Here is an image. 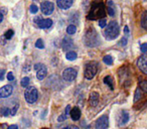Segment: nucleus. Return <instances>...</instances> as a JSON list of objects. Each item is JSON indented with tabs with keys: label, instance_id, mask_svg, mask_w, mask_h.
Here are the masks:
<instances>
[{
	"label": "nucleus",
	"instance_id": "f257e3e1",
	"mask_svg": "<svg viewBox=\"0 0 147 129\" xmlns=\"http://www.w3.org/2000/svg\"><path fill=\"white\" fill-rule=\"evenodd\" d=\"M105 16H106V8H105L103 1H101V0L94 1L92 3L90 12H89L87 18L89 20H96V19L104 18Z\"/></svg>",
	"mask_w": 147,
	"mask_h": 129
},
{
	"label": "nucleus",
	"instance_id": "f03ea898",
	"mask_svg": "<svg viewBox=\"0 0 147 129\" xmlns=\"http://www.w3.org/2000/svg\"><path fill=\"white\" fill-rule=\"evenodd\" d=\"M84 43H86L88 47H96L100 43L99 41V35L97 31L94 28H89L85 33L84 37Z\"/></svg>",
	"mask_w": 147,
	"mask_h": 129
},
{
	"label": "nucleus",
	"instance_id": "7ed1b4c3",
	"mask_svg": "<svg viewBox=\"0 0 147 129\" xmlns=\"http://www.w3.org/2000/svg\"><path fill=\"white\" fill-rule=\"evenodd\" d=\"M119 32H120V27H119L118 22L110 21L105 30V36L108 39H115L119 35Z\"/></svg>",
	"mask_w": 147,
	"mask_h": 129
},
{
	"label": "nucleus",
	"instance_id": "20e7f679",
	"mask_svg": "<svg viewBox=\"0 0 147 129\" xmlns=\"http://www.w3.org/2000/svg\"><path fill=\"white\" fill-rule=\"evenodd\" d=\"M97 71H98V63L96 61L87 63L86 67H85V78L87 80H92L96 76Z\"/></svg>",
	"mask_w": 147,
	"mask_h": 129
},
{
	"label": "nucleus",
	"instance_id": "39448f33",
	"mask_svg": "<svg viewBox=\"0 0 147 129\" xmlns=\"http://www.w3.org/2000/svg\"><path fill=\"white\" fill-rule=\"evenodd\" d=\"M38 92L35 87H26V90L24 92V98L28 104H33L36 102Z\"/></svg>",
	"mask_w": 147,
	"mask_h": 129
},
{
	"label": "nucleus",
	"instance_id": "423d86ee",
	"mask_svg": "<svg viewBox=\"0 0 147 129\" xmlns=\"http://www.w3.org/2000/svg\"><path fill=\"white\" fill-rule=\"evenodd\" d=\"M34 70L36 71V78L38 80H43L47 75V69L45 65L42 63H35L34 65Z\"/></svg>",
	"mask_w": 147,
	"mask_h": 129
},
{
	"label": "nucleus",
	"instance_id": "0eeeda50",
	"mask_svg": "<svg viewBox=\"0 0 147 129\" xmlns=\"http://www.w3.org/2000/svg\"><path fill=\"white\" fill-rule=\"evenodd\" d=\"M77 78V71L73 68H67L63 72V79L67 82H73Z\"/></svg>",
	"mask_w": 147,
	"mask_h": 129
},
{
	"label": "nucleus",
	"instance_id": "6e6552de",
	"mask_svg": "<svg viewBox=\"0 0 147 129\" xmlns=\"http://www.w3.org/2000/svg\"><path fill=\"white\" fill-rule=\"evenodd\" d=\"M34 22L37 24V26L39 28H42V29H45V28H49V27L53 25V20L49 18H47V19H43L41 18L40 16H37L34 18Z\"/></svg>",
	"mask_w": 147,
	"mask_h": 129
},
{
	"label": "nucleus",
	"instance_id": "1a4fd4ad",
	"mask_svg": "<svg viewBox=\"0 0 147 129\" xmlns=\"http://www.w3.org/2000/svg\"><path fill=\"white\" fill-rule=\"evenodd\" d=\"M40 10L45 15H51L55 10V4L51 1H45L40 4Z\"/></svg>",
	"mask_w": 147,
	"mask_h": 129
},
{
	"label": "nucleus",
	"instance_id": "9d476101",
	"mask_svg": "<svg viewBox=\"0 0 147 129\" xmlns=\"http://www.w3.org/2000/svg\"><path fill=\"white\" fill-rule=\"evenodd\" d=\"M137 66L143 74L147 75V53H145L137 59Z\"/></svg>",
	"mask_w": 147,
	"mask_h": 129
},
{
	"label": "nucleus",
	"instance_id": "9b49d317",
	"mask_svg": "<svg viewBox=\"0 0 147 129\" xmlns=\"http://www.w3.org/2000/svg\"><path fill=\"white\" fill-rule=\"evenodd\" d=\"M109 126V118L107 115H103L101 116L98 120L96 121V124H95V127L97 129H106L108 128Z\"/></svg>",
	"mask_w": 147,
	"mask_h": 129
},
{
	"label": "nucleus",
	"instance_id": "f8f14e48",
	"mask_svg": "<svg viewBox=\"0 0 147 129\" xmlns=\"http://www.w3.org/2000/svg\"><path fill=\"white\" fill-rule=\"evenodd\" d=\"M13 92V87L11 85H5L0 88V98H7Z\"/></svg>",
	"mask_w": 147,
	"mask_h": 129
},
{
	"label": "nucleus",
	"instance_id": "ddd939ff",
	"mask_svg": "<svg viewBox=\"0 0 147 129\" xmlns=\"http://www.w3.org/2000/svg\"><path fill=\"white\" fill-rule=\"evenodd\" d=\"M74 0H57V4L59 6V8L61 9H69V7L73 5Z\"/></svg>",
	"mask_w": 147,
	"mask_h": 129
},
{
	"label": "nucleus",
	"instance_id": "4468645a",
	"mask_svg": "<svg viewBox=\"0 0 147 129\" xmlns=\"http://www.w3.org/2000/svg\"><path fill=\"white\" fill-rule=\"evenodd\" d=\"M69 115H71V118L74 121H78L81 118V110L78 107H75V108L71 109L69 111Z\"/></svg>",
	"mask_w": 147,
	"mask_h": 129
},
{
	"label": "nucleus",
	"instance_id": "2eb2a0df",
	"mask_svg": "<svg viewBox=\"0 0 147 129\" xmlns=\"http://www.w3.org/2000/svg\"><path fill=\"white\" fill-rule=\"evenodd\" d=\"M90 105L93 107H96L99 103V94L97 92H92L90 94V99H89Z\"/></svg>",
	"mask_w": 147,
	"mask_h": 129
},
{
	"label": "nucleus",
	"instance_id": "dca6fc26",
	"mask_svg": "<svg viewBox=\"0 0 147 129\" xmlns=\"http://www.w3.org/2000/svg\"><path fill=\"white\" fill-rule=\"evenodd\" d=\"M61 47H63V49H73L74 47V43H73V39L69 38V37H63V43H61Z\"/></svg>",
	"mask_w": 147,
	"mask_h": 129
},
{
	"label": "nucleus",
	"instance_id": "f3484780",
	"mask_svg": "<svg viewBox=\"0 0 147 129\" xmlns=\"http://www.w3.org/2000/svg\"><path fill=\"white\" fill-rule=\"evenodd\" d=\"M129 121V114L128 112L124 111V112H121L120 116H119V125L122 126V125H125L127 122Z\"/></svg>",
	"mask_w": 147,
	"mask_h": 129
},
{
	"label": "nucleus",
	"instance_id": "a211bd4d",
	"mask_svg": "<svg viewBox=\"0 0 147 129\" xmlns=\"http://www.w3.org/2000/svg\"><path fill=\"white\" fill-rule=\"evenodd\" d=\"M104 83L106 85H108L109 88L111 89V90H114V81H113V78L111 76H106L104 78Z\"/></svg>",
	"mask_w": 147,
	"mask_h": 129
},
{
	"label": "nucleus",
	"instance_id": "6ab92c4d",
	"mask_svg": "<svg viewBox=\"0 0 147 129\" xmlns=\"http://www.w3.org/2000/svg\"><path fill=\"white\" fill-rule=\"evenodd\" d=\"M108 14L110 15V16H114L115 13H116V10H115L114 8V3H113V1H111V0H109L108 1Z\"/></svg>",
	"mask_w": 147,
	"mask_h": 129
},
{
	"label": "nucleus",
	"instance_id": "aec40b11",
	"mask_svg": "<svg viewBox=\"0 0 147 129\" xmlns=\"http://www.w3.org/2000/svg\"><path fill=\"white\" fill-rule=\"evenodd\" d=\"M147 11H144L141 15V26L147 29Z\"/></svg>",
	"mask_w": 147,
	"mask_h": 129
},
{
	"label": "nucleus",
	"instance_id": "412c9836",
	"mask_svg": "<svg viewBox=\"0 0 147 129\" xmlns=\"http://www.w3.org/2000/svg\"><path fill=\"white\" fill-rule=\"evenodd\" d=\"M65 57H67V59H69V61H75V59H77V53H75V51H69V53H67V55H65Z\"/></svg>",
	"mask_w": 147,
	"mask_h": 129
},
{
	"label": "nucleus",
	"instance_id": "4be33fe9",
	"mask_svg": "<svg viewBox=\"0 0 147 129\" xmlns=\"http://www.w3.org/2000/svg\"><path fill=\"white\" fill-rule=\"evenodd\" d=\"M76 31H77L76 25L71 24V25H69V26L67 27V32L69 33V34H74V33H76Z\"/></svg>",
	"mask_w": 147,
	"mask_h": 129
},
{
	"label": "nucleus",
	"instance_id": "5701e85b",
	"mask_svg": "<svg viewBox=\"0 0 147 129\" xmlns=\"http://www.w3.org/2000/svg\"><path fill=\"white\" fill-rule=\"evenodd\" d=\"M103 61H104L106 65L111 66V65H113V57H111V55H105V57H103Z\"/></svg>",
	"mask_w": 147,
	"mask_h": 129
},
{
	"label": "nucleus",
	"instance_id": "b1692460",
	"mask_svg": "<svg viewBox=\"0 0 147 129\" xmlns=\"http://www.w3.org/2000/svg\"><path fill=\"white\" fill-rule=\"evenodd\" d=\"M141 96H142V94H141V89H136V91H135V94H134V103H136L137 101L140 100Z\"/></svg>",
	"mask_w": 147,
	"mask_h": 129
},
{
	"label": "nucleus",
	"instance_id": "393cba45",
	"mask_svg": "<svg viewBox=\"0 0 147 129\" xmlns=\"http://www.w3.org/2000/svg\"><path fill=\"white\" fill-rule=\"evenodd\" d=\"M29 82H30V80H29L28 77H24V78H23L22 80H21L20 84H21V86H22V87H24V88H26V87H28Z\"/></svg>",
	"mask_w": 147,
	"mask_h": 129
},
{
	"label": "nucleus",
	"instance_id": "a878e982",
	"mask_svg": "<svg viewBox=\"0 0 147 129\" xmlns=\"http://www.w3.org/2000/svg\"><path fill=\"white\" fill-rule=\"evenodd\" d=\"M140 88L143 92L147 93V80H144V81H141L140 82Z\"/></svg>",
	"mask_w": 147,
	"mask_h": 129
},
{
	"label": "nucleus",
	"instance_id": "bb28decb",
	"mask_svg": "<svg viewBox=\"0 0 147 129\" xmlns=\"http://www.w3.org/2000/svg\"><path fill=\"white\" fill-rule=\"evenodd\" d=\"M35 47H37V49H42L43 47H45V45H43V41L42 39H37L36 43H35Z\"/></svg>",
	"mask_w": 147,
	"mask_h": 129
},
{
	"label": "nucleus",
	"instance_id": "cd10ccee",
	"mask_svg": "<svg viewBox=\"0 0 147 129\" xmlns=\"http://www.w3.org/2000/svg\"><path fill=\"white\" fill-rule=\"evenodd\" d=\"M13 34H14V31H13L12 29H9V30H7L6 32H5L4 37H5L6 39H10L11 37L13 36Z\"/></svg>",
	"mask_w": 147,
	"mask_h": 129
},
{
	"label": "nucleus",
	"instance_id": "c85d7f7f",
	"mask_svg": "<svg viewBox=\"0 0 147 129\" xmlns=\"http://www.w3.org/2000/svg\"><path fill=\"white\" fill-rule=\"evenodd\" d=\"M1 114L3 115V116H8L9 115V113H10V110H9L8 108H7V107H2V108H1Z\"/></svg>",
	"mask_w": 147,
	"mask_h": 129
},
{
	"label": "nucleus",
	"instance_id": "c756f323",
	"mask_svg": "<svg viewBox=\"0 0 147 129\" xmlns=\"http://www.w3.org/2000/svg\"><path fill=\"white\" fill-rule=\"evenodd\" d=\"M29 11H30L31 13H33V14H35V13L38 11V7H37L35 4H31L30 7H29Z\"/></svg>",
	"mask_w": 147,
	"mask_h": 129
},
{
	"label": "nucleus",
	"instance_id": "7c9ffc66",
	"mask_svg": "<svg viewBox=\"0 0 147 129\" xmlns=\"http://www.w3.org/2000/svg\"><path fill=\"white\" fill-rule=\"evenodd\" d=\"M106 24H107V20H106V18H105V17L99 20V26L102 27V28H104V27L106 26Z\"/></svg>",
	"mask_w": 147,
	"mask_h": 129
},
{
	"label": "nucleus",
	"instance_id": "2f4dec72",
	"mask_svg": "<svg viewBox=\"0 0 147 129\" xmlns=\"http://www.w3.org/2000/svg\"><path fill=\"white\" fill-rule=\"evenodd\" d=\"M140 51H142L143 53H147V43H143V45H141V47H140Z\"/></svg>",
	"mask_w": 147,
	"mask_h": 129
},
{
	"label": "nucleus",
	"instance_id": "473e14b6",
	"mask_svg": "<svg viewBox=\"0 0 147 129\" xmlns=\"http://www.w3.org/2000/svg\"><path fill=\"white\" fill-rule=\"evenodd\" d=\"M65 119H67V115L63 114V115H61V116L59 117L57 121H59V122H63V121H65Z\"/></svg>",
	"mask_w": 147,
	"mask_h": 129
},
{
	"label": "nucleus",
	"instance_id": "72a5a7b5",
	"mask_svg": "<svg viewBox=\"0 0 147 129\" xmlns=\"http://www.w3.org/2000/svg\"><path fill=\"white\" fill-rule=\"evenodd\" d=\"M7 80H8V81H13V80H14V76H13V74L11 72H9L8 74H7Z\"/></svg>",
	"mask_w": 147,
	"mask_h": 129
},
{
	"label": "nucleus",
	"instance_id": "f704fd0d",
	"mask_svg": "<svg viewBox=\"0 0 147 129\" xmlns=\"http://www.w3.org/2000/svg\"><path fill=\"white\" fill-rule=\"evenodd\" d=\"M17 109H18V105H16V106H15L14 108H13L12 110L10 111V114L12 115V116H14V115L16 114V111H17Z\"/></svg>",
	"mask_w": 147,
	"mask_h": 129
},
{
	"label": "nucleus",
	"instance_id": "c9c22d12",
	"mask_svg": "<svg viewBox=\"0 0 147 129\" xmlns=\"http://www.w3.org/2000/svg\"><path fill=\"white\" fill-rule=\"evenodd\" d=\"M71 105H67V107H65V114L67 116V114H69V111H71Z\"/></svg>",
	"mask_w": 147,
	"mask_h": 129
},
{
	"label": "nucleus",
	"instance_id": "e433bc0d",
	"mask_svg": "<svg viewBox=\"0 0 147 129\" xmlns=\"http://www.w3.org/2000/svg\"><path fill=\"white\" fill-rule=\"evenodd\" d=\"M126 43H127V38H126V37H123V38L121 39L120 43H119V45H125Z\"/></svg>",
	"mask_w": 147,
	"mask_h": 129
},
{
	"label": "nucleus",
	"instance_id": "4c0bfd02",
	"mask_svg": "<svg viewBox=\"0 0 147 129\" xmlns=\"http://www.w3.org/2000/svg\"><path fill=\"white\" fill-rule=\"evenodd\" d=\"M4 74H5V71L4 70L0 71V81H2L3 79H4Z\"/></svg>",
	"mask_w": 147,
	"mask_h": 129
},
{
	"label": "nucleus",
	"instance_id": "58836bf2",
	"mask_svg": "<svg viewBox=\"0 0 147 129\" xmlns=\"http://www.w3.org/2000/svg\"><path fill=\"white\" fill-rule=\"evenodd\" d=\"M124 31H125V33H126L127 35L129 34V28H128V26H127V25L124 27Z\"/></svg>",
	"mask_w": 147,
	"mask_h": 129
},
{
	"label": "nucleus",
	"instance_id": "ea45409f",
	"mask_svg": "<svg viewBox=\"0 0 147 129\" xmlns=\"http://www.w3.org/2000/svg\"><path fill=\"white\" fill-rule=\"evenodd\" d=\"M8 128H10V129H16L17 128V125H11V126H9Z\"/></svg>",
	"mask_w": 147,
	"mask_h": 129
},
{
	"label": "nucleus",
	"instance_id": "a19ab883",
	"mask_svg": "<svg viewBox=\"0 0 147 129\" xmlns=\"http://www.w3.org/2000/svg\"><path fill=\"white\" fill-rule=\"evenodd\" d=\"M2 20H3V14L1 12H0V23L2 22Z\"/></svg>",
	"mask_w": 147,
	"mask_h": 129
}]
</instances>
